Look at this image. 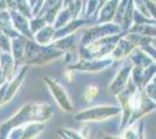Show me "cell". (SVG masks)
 Returning a JSON list of instances; mask_svg holds the SVG:
<instances>
[{"label":"cell","mask_w":156,"mask_h":139,"mask_svg":"<svg viewBox=\"0 0 156 139\" xmlns=\"http://www.w3.org/2000/svg\"><path fill=\"white\" fill-rule=\"evenodd\" d=\"M54 110L48 103H28L25 104L12 118L0 124V138H7L9 131L15 126L25 125L30 122H47L52 117Z\"/></svg>","instance_id":"1"},{"label":"cell","mask_w":156,"mask_h":139,"mask_svg":"<svg viewBox=\"0 0 156 139\" xmlns=\"http://www.w3.org/2000/svg\"><path fill=\"white\" fill-rule=\"evenodd\" d=\"M127 31H122L115 35H108L101 38H98L90 42L87 45L80 48L79 58H103L110 56L118 41L125 36Z\"/></svg>","instance_id":"2"},{"label":"cell","mask_w":156,"mask_h":139,"mask_svg":"<svg viewBox=\"0 0 156 139\" xmlns=\"http://www.w3.org/2000/svg\"><path fill=\"white\" fill-rule=\"evenodd\" d=\"M121 111V107L117 106H96L79 111L75 115V119L80 123L86 122H100L117 116Z\"/></svg>","instance_id":"3"},{"label":"cell","mask_w":156,"mask_h":139,"mask_svg":"<svg viewBox=\"0 0 156 139\" xmlns=\"http://www.w3.org/2000/svg\"><path fill=\"white\" fill-rule=\"evenodd\" d=\"M125 31L122 29V27L119 23L115 22H105V23H98V26H94L87 29L84 33L83 37H82V43L80 45L85 46L87 45L90 42L98 38H101L108 35H115V34H120Z\"/></svg>","instance_id":"4"},{"label":"cell","mask_w":156,"mask_h":139,"mask_svg":"<svg viewBox=\"0 0 156 139\" xmlns=\"http://www.w3.org/2000/svg\"><path fill=\"white\" fill-rule=\"evenodd\" d=\"M115 60L111 56L103 57V58H79L76 64L70 65L69 68L82 71V72H99L104 71L111 65H113Z\"/></svg>","instance_id":"5"},{"label":"cell","mask_w":156,"mask_h":139,"mask_svg":"<svg viewBox=\"0 0 156 139\" xmlns=\"http://www.w3.org/2000/svg\"><path fill=\"white\" fill-rule=\"evenodd\" d=\"M43 81L47 84V86L49 88V91L51 93V95L54 96L55 101L57 102V104L62 110H64L66 113H70L73 109L71 101L69 99V95L65 92L64 87L59 84L56 79H54L51 77H44Z\"/></svg>","instance_id":"6"},{"label":"cell","mask_w":156,"mask_h":139,"mask_svg":"<svg viewBox=\"0 0 156 139\" xmlns=\"http://www.w3.org/2000/svg\"><path fill=\"white\" fill-rule=\"evenodd\" d=\"M64 53L65 51L59 50V49L55 48L51 44L44 45L34 57H32L30 59L28 60H25V64L26 65H36V66L44 65V64H48L52 60L62 58L64 56Z\"/></svg>","instance_id":"7"},{"label":"cell","mask_w":156,"mask_h":139,"mask_svg":"<svg viewBox=\"0 0 156 139\" xmlns=\"http://www.w3.org/2000/svg\"><path fill=\"white\" fill-rule=\"evenodd\" d=\"M132 68L133 66L130 64H125L124 66L121 67V70L117 73V75L114 77V79L108 87V92L112 95H118L127 87L128 82H129V74L132 73Z\"/></svg>","instance_id":"8"},{"label":"cell","mask_w":156,"mask_h":139,"mask_svg":"<svg viewBox=\"0 0 156 139\" xmlns=\"http://www.w3.org/2000/svg\"><path fill=\"white\" fill-rule=\"evenodd\" d=\"M11 14V19H12V25L15 30H18L21 35L26 36L27 38H33V33L30 30V23L26 15L19 12L18 9H8Z\"/></svg>","instance_id":"9"},{"label":"cell","mask_w":156,"mask_h":139,"mask_svg":"<svg viewBox=\"0 0 156 139\" xmlns=\"http://www.w3.org/2000/svg\"><path fill=\"white\" fill-rule=\"evenodd\" d=\"M27 70H28L27 66H22L21 70H20V72L15 77H13L12 80H9L6 93H5V96H4V99L1 101V106H4V104H6L7 102H9L12 100V98L15 95V93L19 91L20 86L22 85V82L25 80V77H26L27 74Z\"/></svg>","instance_id":"10"},{"label":"cell","mask_w":156,"mask_h":139,"mask_svg":"<svg viewBox=\"0 0 156 139\" xmlns=\"http://www.w3.org/2000/svg\"><path fill=\"white\" fill-rule=\"evenodd\" d=\"M90 19H86V18H77V19H73L70 22H68L65 26L61 27L58 29L55 30V34H54V41L57 40V38H61V37H64V36H68L72 33H76L77 30H79L82 27H84L86 23L90 22Z\"/></svg>","instance_id":"11"},{"label":"cell","mask_w":156,"mask_h":139,"mask_svg":"<svg viewBox=\"0 0 156 139\" xmlns=\"http://www.w3.org/2000/svg\"><path fill=\"white\" fill-rule=\"evenodd\" d=\"M0 68L4 73L6 80H12L14 71L16 68V64L11 51H1L0 52Z\"/></svg>","instance_id":"12"},{"label":"cell","mask_w":156,"mask_h":139,"mask_svg":"<svg viewBox=\"0 0 156 139\" xmlns=\"http://www.w3.org/2000/svg\"><path fill=\"white\" fill-rule=\"evenodd\" d=\"M27 37L23 35L15 36L11 38V52L13 55V58L15 60L16 67L19 63L23 61V56H25V46H26Z\"/></svg>","instance_id":"13"},{"label":"cell","mask_w":156,"mask_h":139,"mask_svg":"<svg viewBox=\"0 0 156 139\" xmlns=\"http://www.w3.org/2000/svg\"><path fill=\"white\" fill-rule=\"evenodd\" d=\"M134 48H135V45L133 43H130L127 38H125V36H122L118 41L117 45L114 46V49L111 52L110 56L114 60H121L126 58L127 56H129V53L132 52V50Z\"/></svg>","instance_id":"14"},{"label":"cell","mask_w":156,"mask_h":139,"mask_svg":"<svg viewBox=\"0 0 156 139\" xmlns=\"http://www.w3.org/2000/svg\"><path fill=\"white\" fill-rule=\"evenodd\" d=\"M55 27L54 25H46L43 28H41L39 31L34 34L33 38L37 43L42 45H49L54 41V34H55Z\"/></svg>","instance_id":"15"},{"label":"cell","mask_w":156,"mask_h":139,"mask_svg":"<svg viewBox=\"0 0 156 139\" xmlns=\"http://www.w3.org/2000/svg\"><path fill=\"white\" fill-rule=\"evenodd\" d=\"M76 43H77V31L70 34L68 36H64V37H61V38L52 41L51 45L66 52V51L72 50L75 48V45H76Z\"/></svg>","instance_id":"16"},{"label":"cell","mask_w":156,"mask_h":139,"mask_svg":"<svg viewBox=\"0 0 156 139\" xmlns=\"http://www.w3.org/2000/svg\"><path fill=\"white\" fill-rule=\"evenodd\" d=\"M71 20H73V4L63 7L59 11L58 15L56 16V19H55L52 25L55 27V29H58L61 27L65 26L68 22H70Z\"/></svg>","instance_id":"17"},{"label":"cell","mask_w":156,"mask_h":139,"mask_svg":"<svg viewBox=\"0 0 156 139\" xmlns=\"http://www.w3.org/2000/svg\"><path fill=\"white\" fill-rule=\"evenodd\" d=\"M44 122H30L23 125V136L22 139L36 138L44 130Z\"/></svg>","instance_id":"18"},{"label":"cell","mask_w":156,"mask_h":139,"mask_svg":"<svg viewBox=\"0 0 156 139\" xmlns=\"http://www.w3.org/2000/svg\"><path fill=\"white\" fill-rule=\"evenodd\" d=\"M129 58L132 63L136 66L148 67L151 64V59L147 56V52H144L141 49H137V46L132 50V52L129 53Z\"/></svg>","instance_id":"19"},{"label":"cell","mask_w":156,"mask_h":139,"mask_svg":"<svg viewBox=\"0 0 156 139\" xmlns=\"http://www.w3.org/2000/svg\"><path fill=\"white\" fill-rule=\"evenodd\" d=\"M44 45L37 43L34 38H27L26 40V46H25V56H23V61L25 60L30 59L34 57L36 53L39 52Z\"/></svg>","instance_id":"20"},{"label":"cell","mask_w":156,"mask_h":139,"mask_svg":"<svg viewBox=\"0 0 156 139\" xmlns=\"http://www.w3.org/2000/svg\"><path fill=\"white\" fill-rule=\"evenodd\" d=\"M125 38H127L135 46L147 45V44H150L153 42V38L150 36H146V35H141V34L137 33H128V31L125 35Z\"/></svg>","instance_id":"21"},{"label":"cell","mask_w":156,"mask_h":139,"mask_svg":"<svg viewBox=\"0 0 156 139\" xmlns=\"http://www.w3.org/2000/svg\"><path fill=\"white\" fill-rule=\"evenodd\" d=\"M128 33H137L141 35H146V36H151L154 35L156 36V29L149 26V23H134L133 26L127 30Z\"/></svg>","instance_id":"22"},{"label":"cell","mask_w":156,"mask_h":139,"mask_svg":"<svg viewBox=\"0 0 156 139\" xmlns=\"http://www.w3.org/2000/svg\"><path fill=\"white\" fill-rule=\"evenodd\" d=\"M58 133L61 137L68 139H84V134L82 132V130H71V129H62L59 130Z\"/></svg>","instance_id":"23"},{"label":"cell","mask_w":156,"mask_h":139,"mask_svg":"<svg viewBox=\"0 0 156 139\" xmlns=\"http://www.w3.org/2000/svg\"><path fill=\"white\" fill-rule=\"evenodd\" d=\"M29 23H30V30L33 33V36L36 31H39L41 28H43L46 25H48L43 16H34L33 19H30Z\"/></svg>","instance_id":"24"},{"label":"cell","mask_w":156,"mask_h":139,"mask_svg":"<svg viewBox=\"0 0 156 139\" xmlns=\"http://www.w3.org/2000/svg\"><path fill=\"white\" fill-rule=\"evenodd\" d=\"M98 93H99V88L96 85H91V86L86 87V89L83 93V100L85 102H91L96 99Z\"/></svg>","instance_id":"25"},{"label":"cell","mask_w":156,"mask_h":139,"mask_svg":"<svg viewBox=\"0 0 156 139\" xmlns=\"http://www.w3.org/2000/svg\"><path fill=\"white\" fill-rule=\"evenodd\" d=\"M136 125H130L126 131L124 132V136H121L120 138H137L139 136Z\"/></svg>","instance_id":"26"},{"label":"cell","mask_w":156,"mask_h":139,"mask_svg":"<svg viewBox=\"0 0 156 139\" xmlns=\"http://www.w3.org/2000/svg\"><path fill=\"white\" fill-rule=\"evenodd\" d=\"M143 2L146 4V7H147V9L149 11L150 15H153L154 16V19L156 20V5L154 1H151V0H143Z\"/></svg>","instance_id":"27"},{"label":"cell","mask_w":156,"mask_h":139,"mask_svg":"<svg viewBox=\"0 0 156 139\" xmlns=\"http://www.w3.org/2000/svg\"><path fill=\"white\" fill-rule=\"evenodd\" d=\"M142 48V50L144 51V52H147V53H149L150 56L154 58V59H156V50L153 48V46L150 45V44H147V45H143L141 46Z\"/></svg>","instance_id":"28"},{"label":"cell","mask_w":156,"mask_h":139,"mask_svg":"<svg viewBox=\"0 0 156 139\" xmlns=\"http://www.w3.org/2000/svg\"><path fill=\"white\" fill-rule=\"evenodd\" d=\"M7 86H8V81H5L1 86H0V106H1V101L5 96V93H6Z\"/></svg>","instance_id":"29"},{"label":"cell","mask_w":156,"mask_h":139,"mask_svg":"<svg viewBox=\"0 0 156 139\" xmlns=\"http://www.w3.org/2000/svg\"><path fill=\"white\" fill-rule=\"evenodd\" d=\"M64 75L66 77L68 81H71V80H72V70H71V68H69V70L64 73Z\"/></svg>","instance_id":"30"},{"label":"cell","mask_w":156,"mask_h":139,"mask_svg":"<svg viewBox=\"0 0 156 139\" xmlns=\"http://www.w3.org/2000/svg\"><path fill=\"white\" fill-rule=\"evenodd\" d=\"M73 2H75V0H63V7L69 6V5H71Z\"/></svg>","instance_id":"31"},{"label":"cell","mask_w":156,"mask_h":139,"mask_svg":"<svg viewBox=\"0 0 156 139\" xmlns=\"http://www.w3.org/2000/svg\"><path fill=\"white\" fill-rule=\"evenodd\" d=\"M28 2H29L30 7L33 8V6H34V5H35V2H36V0H28Z\"/></svg>","instance_id":"32"}]
</instances>
